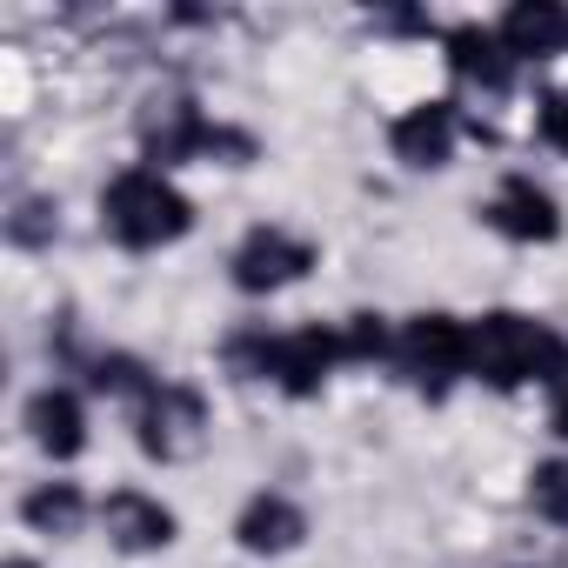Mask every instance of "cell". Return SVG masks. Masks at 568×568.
I'll return each instance as SVG.
<instances>
[{
    "label": "cell",
    "instance_id": "18",
    "mask_svg": "<svg viewBox=\"0 0 568 568\" xmlns=\"http://www.w3.org/2000/svg\"><path fill=\"white\" fill-rule=\"evenodd\" d=\"M541 141H548L555 154H568V88H555V94L541 101Z\"/></svg>",
    "mask_w": 568,
    "mask_h": 568
},
{
    "label": "cell",
    "instance_id": "7",
    "mask_svg": "<svg viewBox=\"0 0 568 568\" xmlns=\"http://www.w3.org/2000/svg\"><path fill=\"white\" fill-rule=\"evenodd\" d=\"M101 528H108V541L121 548V555H154V548H168L174 541V508L168 501H154V495H141V488H114L108 501H101Z\"/></svg>",
    "mask_w": 568,
    "mask_h": 568
},
{
    "label": "cell",
    "instance_id": "6",
    "mask_svg": "<svg viewBox=\"0 0 568 568\" xmlns=\"http://www.w3.org/2000/svg\"><path fill=\"white\" fill-rule=\"evenodd\" d=\"M342 362H348L342 328H295V335H274V388L295 395V402L322 395V382H328Z\"/></svg>",
    "mask_w": 568,
    "mask_h": 568
},
{
    "label": "cell",
    "instance_id": "15",
    "mask_svg": "<svg viewBox=\"0 0 568 568\" xmlns=\"http://www.w3.org/2000/svg\"><path fill=\"white\" fill-rule=\"evenodd\" d=\"M528 501H535V515H541V521L568 528V455L535 462V475H528Z\"/></svg>",
    "mask_w": 568,
    "mask_h": 568
},
{
    "label": "cell",
    "instance_id": "9",
    "mask_svg": "<svg viewBox=\"0 0 568 568\" xmlns=\"http://www.w3.org/2000/svg\"><path fill=\"white\" fill-rule=\"evenodd\" d=\"M302 535H308V515L288 495H247V508L234 515V541L247 555H288L302 548Z\"/></svg>",
    "mask_w": 568,
    "mask_h": 568
},
{
    "label": "cell",
    "instance_id": "16",
    "mask_svg": "<svg viewBox=\"0 0 568 568\" xmlns=\"http://www.w3.org/2000/svg\"><path fill=\"white\" fill-rule=\"evenodd\" d=\"M94 388H101V395H148L154 382H148V368H141L134 355H101V362H94Z\"/></svg>",
    "mask_w": 568,
    "mask_h": 568
},
{
    "label": "cell",
    "instance_id": "13",
    "mask_svg": "<svg viewBox=\"0 0 568 568\" xmlns=\"http://www.w3.org/2000/svg\"><path fill=\"white\" fill-rule=\"evenodd\" d=\"M448 68H455L462 81H481L488 94H501V88L515 81V54L501 48L495 28H455V34H448Z\"/></svg>",
    "mask_w": 568,
    "mask_h": 568
},
{
    "label": "cell",
    "instance_id": "12",
    "mask_svg": "<svg viewBox=\"0 0 568 568\" xmlns=\"http://www.w3.org/2000/svg\"><path fill=\"white\" fill-rule=\"evenodd\" d=\"M495 34L515 61H548V54L568 48V8H555V0H521V8L501 14Z\"/></svg>",
    "mask_w": 568,
    "mask_h": 568
},
{
    "label": "cell",
    "instance_id": "4",
    "mask_svg": "<svg viewBox=\"0 0 568 568\" xmlns=\"http://www.w3.org/2000/svg\"><path fill=\"white\" fill-rule=\"evenodd\" d=\"M395 362L408 368V382L428 402H442L468 375V322H455V315H415L402 328V342H395Z\"/></svg>",
    "mask_w": 568,
    "mask_h": 568
},
{
    "label": "cell",
    "instance_id": "5",
    "mask_svg": "<svg viewBox=\"0 0 568 568\" xmlns=\"http://www.w3.org/2000/svg\"><path fill=\"white\" fill-rule=\"evenodd\" d=\"M315 267V241L288 234V227H254L234 254H227V274L241 295H281Z\"/></svg>",
    "mask_w": 568,
    "mask_h": 568
},
{
    "label": "cell",
    "instance_id": "2",
    "mask_svg": "<svg viewBox=\"0 0 568 568\" xmlns=\"http://www.w3.org/2000/svg\"><path fill=\"white\" fill-rule=\"evenodd\" d=\"M101 227H108L121 247H134V254L174 247V241L194 227V201H187L161 168H128V174L108 181V194H101Z\"/></svg>",
    "mask_w": 568,
    "mask_h": 568
},
{
    "label": "cell",
    "instance_id": "3",
    "mask_svg": "<svg viewBox=\"0 0 568 568\" xmlns=\"http://www.w3.org/2000/svg\"><path fill=\"white\" fill-rule=\"evenodd\" d=\"M134 442L154 462H194L207 442V402L181 382H154L134 408Z\"/></svg>",
    "mask_w": 568,
    "mask_h": 568
},
{
    "label": "cell",
    "instance_id": "19",
    "mask_svg": "<svg viewBox=\"0 0 568 568\" xmlns=\"http://www.w3.org/2000/svg\"><path fill=\"white\" fill-rule=\"evenodd\" d=\"M548 428H555V435L568 442V375L555 382V402H548Z\"/></svg>",
    "mask_w": 568,
    "mask_h": 568
},
{
    "label": "cell",
    "instance_id": "14",
    "mask_svg": "<svg viewBox=\"0 0 568 568\" xmlns=\"http://www.w3.org/2000/svg\"><path fill=\"white\" fill-rule=\"evenodd\" d=\"M21 515H28V528H41V535H74V528L88 521V495H81L74 481H41V488L21 501Z\"/></svg>",
    "mask_w": 568,
    "mask_h": 568
},
{
    "label": "cell",
    "instance_id": "10",
    "mask_svg": "<svg viewBox=\"0 0 568 568\" xmlns=\"http://www.w3.org/2000/svg\"><path fill=\"white\" fill-rule=\"evenodd\" d=\"M455 108L448 101H422V108H408L395 128H388V141H395V161H408V168H448V154H455Z\"/></svg>",
    "mask_w": 568,
    "mask_h": 568
},
{
    "label": "cell",
    "instance_id": "1",
    "mask_svg": "<svg viewBox=\"0 0 568 568\" xmlns=\"http://www.w3.org/2000/svg\"><path fill=\"white\" fill-rule=\"evenodd\" d=\"M468 375L515 395L528 382H561L568 375V342L555 328H541L535 315L495 308L481 322H468Z\"/></svg>",
    "mask_w": 568,
    "mask_h": 568
},
{
    "label": "cell",
    "instance_id": "17",
    "mask_svg": "<svg viewBox=\"0 0 568 568\" xmlns=\"http://www.w3.org/2000/svg\"><path fill=\"white\" fill-rule=\"evenodd\" d=\"M342 348H348V362H382V355H388L382 315H348V322H342Z\"/></svg>",
    "mask_w": 568,
    "mask_h": 568
},
{
    "label": "cell",
    "instance_id": "20",
    "mask_svg": "<svg viewBox=\"0 0 568 568\" xmlns=\"http://www.w3.org/2000/svg\"><path fill=\"white\" fill-rule=\"evenodd\" d=\"M8 568H34V561H8Z\"/></svg>",
    "mask_w": 568,
    "mask_h": 568
},
{
    "label": "cell",
    "instance_id": "8",
    "mask_svg": "<svg viewBox=\"0 0 568 568\" xmlns=\"http://www.w3.org/2000/svg\"><path fill=\"white\" fill-rule=\"evenodd\" d=\"M488 227L508 234V241H555L561 234V207L548 187H535L528 174H508L488 201Z\"/></svg>",
    "mask_w": 568,
    "mask_h": 568
},
{
    "label": "cell",
    "instance_id": "11",
    "mask_svg": "<svg viewBox=\"0 0 568 568\" xmlns=\"http://www.w3.org/2000/svg\"><path fill=\"white\" fill-rule=\"evenodd\" d=\"M28 435H34L41 455L74 462V455L88 448V408H81V395H74V388H41V395L28 402Z\"/></svg>",
    "mask_w": 568,
    "mask_h": 568
}]
</instances>
